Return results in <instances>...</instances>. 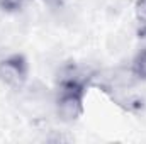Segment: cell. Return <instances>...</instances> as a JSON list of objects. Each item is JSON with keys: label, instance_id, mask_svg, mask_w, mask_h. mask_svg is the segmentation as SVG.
I'll list each match as a JSON object with an SVG mask.
<instances>
[{"label": "cell", "instance_id": "1", "mask_svg": "<svg viewBox=\"0 0 146 144\" xmlns=\"http://www.w3.org/2000/svg\"><path fill=\"white\" fill-rule=\"evenodd\" d=\"M85 81L78 76H66L60 81L56 95V112L61 120L75 122L83 114Z\"/></svg>", "mask_w": 146, "mask_h": 144}, {"label": "cell", "instance_id": "2", "mask_svg": "<svg viewBox=\"0 0 146 144\" xmlns=\"http://www.w3.org/2000/svg\"><path fill=\"white\" fill-rule=\"evenodd\" d=\"M29 73L27 59L22 54H10L0 61V78L10 87H21Z\"/></svg>", "mask_w": 146, "mask_h": 144}, {"label": "cell", "instance_id": "3", "mask_svg": "<svg viewBox=\"0 0 146 144\" xmlns=\"http://www.w3.org/2000/svg\"><path fill=\"white\" fill-rule=\"evenodd\" d=\"M133 75L139 80H146V48L136 54L133 61Z\"/></svg>", "mask_w": 146, "mask_h": 144}, {"label": "cell", "instance_id": "4", "mask_svg": "<svg viewBox=\"0 0 146 144\" xmlns=\"http://www.w3.org/2000/svg\"><path fill=\"white\" fill-rule=\"evenodd\" d=\"M136 20L139 36L146 37V0H138L136 3Z\"/></svg>", "mask_w": 146, "mask_h": 144}, {"label": "cell", "instance_id": "5", "mask_svg": "<svg viewBox=\"0 0 146 144\" xmlns=\"http://www.w3.org/2000/svg\"><path fill=\"white\" fill-rule=\"evenodd\" d=\"M26 5V0H0V9L9 14H15L22 10Z\"/></svg>", "mask_w": 146, "mask_h": 144}, {"label": "cell", "instance_id": "6", "mask_svg": "<svg viewBox=\"0 0 146 144\" xmlns=\"http://www.w3.org/2000/svg\"><path fill=\"white\" fill-rule=\"evenodd\" d=\"M44 2V5H48L49 9H61L65 3H66V0H42Z\"/></svg>", "mask_w": 146, "mask_h": 144}]
</instances>
